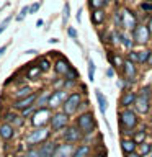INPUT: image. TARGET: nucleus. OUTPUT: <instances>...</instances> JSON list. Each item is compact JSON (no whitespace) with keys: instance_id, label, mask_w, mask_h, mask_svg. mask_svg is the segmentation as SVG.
<instances>
[{"instance_id":"f257e3e1","label":"nucleus","mask_w":152,"mask_h":157,"mask_svg":"<svg viewBox=\"0 0 152 157\" xmlns=\"http://www.w3.org/2000/svg\"><path fill=\"white\" fill-rule=\"evenodd\" d=\"M139 123H141L139 115L132 108H124V110L118 111V124H120V131L123 137H132Z\"/></svg>"},{"instance_id":"f03ea898","label":"nucleus","mask_w":152,"mask_h":157,"mask_svg":"<svg viewBox=\"0 0 152 157\" xmlns=\"http://www.w3.org/2000/svg\"><path fill=\"white\" fill-rule=\"evenodd\" d=\"M75 126L80 129V132L83 136H90L97 131V120H95V115L93 111H85V113H80L77 118H75Z\"/></svg>"},{"instance_id":"7ed1b4c3","label":"nucleus","mask_w":152,"mask_h":157,"mask_svg":"<svg viewBox=\"0 0 152 157\" xmlns=\"http://www.w3.org/2000/svg\"><path fill=\"white\" fill-rule=\"evenodd\" d=\"M52 131L49 128H34L33 131H29V134L25 137V144L28 147H39L44 144L46 141H49Z\"/></svg>"},{"instance_id":"20e7f679","label":"nucleus","mask_w":152,"mask_h":157,"mask_svg":"<svg viewBox=\"0 0 152 157\" xmlns=\"http://www.w3.org/2000/svg\"><path fill=\"white\" fill-rule=\"evenodd\" d=\"M120 10H121V31L132 33L137 25L141 23L137 15L129 7H120Z\"/></svg>"},{"instance_id":"39448f33","label":"nucleus","mask_w":152,"mask_h":157,"mask_svg":"<svg viewBox=\"0 0 152 157\" xmlns=\"http://www.w3.org/2000/svg\"><path fill=\"white\" fill-rule=\"evenodd\" d=\"M82 101H83V93L82 92H70L69 93V97H67V100L66 103L62 105V111L66 113L67 116H72V115H75V113L78 111V106L82 105Z\"/></svg>"},{"instance_id":"423d86ee","label":"nucleus","mask_w":152,"mask_h":157,"mask_svg":"<svg viewBox=\"0 0 152 157\" xmlns=\"http://www.w3.org/2000/svg\"><path fill=\"white\" fill-rule=\"evenodd\" d=\"M52 118V110L51 108H36V111L33 113V116L29 118L31 120V124L34 128H46V124H49Z\"/></svg>"},{"instance_id":"0eeeda50","label":"nucleus","mask_w":152,"mask_h":157,"mask_svg":"<svg viewBox=\"0 0 152 157\" xmlns=\"http://www.w3.org/2000/svg\"><path fill=\"white\" fill-rule=\"evenodd\" d=\"M132 36V41H134L136 46H146L147 43H150L152 39V34L149 31V28H147L146 23H139L136 26V29L131 33Z\"/></svg>"},{"instance_id":"6e6552de","label":"nucleus","mask_w":152,"mask_h":157,"mask_svg":"<svg viewBox=\"0 0 152 157\" xmlns=\"http://www.w3.org/2000/svg\"><path fill=\"white\" fill-rule=\"evenodd\" d=\"M69 123H70V116H67L62 110L61 111H54L51 121H49V129H51L52 132L64 131L69 126Z\"/></svg>"},{"instance_id":"1a4fd4ad","label":"nucleus","mask_w":152,"mask_h":157,"mask_svg":"<svg viewBox=\"0 0 152 157\" xmlns=\"http://www.w3.org/2000/svg\"><path fill=\"white\" fill-rule=\"evenodd\" d=\"M83 137H85V136L82 134L80 129H78L75 124H69L66 129L62 131V141L67 142V144H74V146H75L77 142H80L83 139Z\"/></svg>"},{"instance_id":"9d476101","label":"nucleus","mask_w":152,"mask_h":157,"mask_svg":"<svg viewBox=\"0 0 152 157\" xmlns=\"http://www.w3.org/2000/svg\"><path fill=\"white\" fill-rule=\"evenodd\" d=\"M121 74H123V78H126L127 82L136 83L137 74H139V66L132 64L131 61H127L124 57V62H123V67H121Z\"/></svg>"},{"instance_id":"9b49d317","label":"nucleus","mask_w":152,"mask_h":157,"mask_svg":"<svg viewBox=\"0 0 152 157\" xmlns=\"http://www.w3.org/2000/svg\"><path fill=\"white\" fill-rule=\"evenodd\" d=\"M69 97V92L67 90H52L51 92V97H49V103H48V108L51 110H57V108H62V105L66 103Z\"/></svg>"},{"instance_id":"f8f14e48","label":"nucleus","mask_w":152,"mask_h":157,"mask_svg":"<svg viewBox=\"0 0 152 157\" xmlns=\"http://www.w3.org/2000/svg\"><path fill=\"white\" fill-rule=\"evenodd\" d=\"M36 100H38V93L34 92V93H31V95L26 97V98L15 100L12 103V108H13V110H18V111H23V110H26V108H31V106L36 105Z\"/></svg>"},{"instance_id":"ddd939ff","label":"nucleus","mask_w":152,"mask_h":157,"mask_svg":"<svg viewBox=\"0 0 152 157\" xmlns=\"http://www.w3.org/2000/svg\"><path fill=\"white\" fill-rule=\"evenodd\" d=\"M150 106H152V100H150V98H146V97L137 95L132 110H134L137 115H147V113L150 111Z\"/></svg>"},{"instance_id":"4468645a","label":"nucleus","mask_w":152,"mask_h":157,"mask_svg":"<svg viewBox=\"0 0 152 157\" xmlns=\"http://www.w3.org/2000/svg\"><path fill=\"white\" fill-rule=\"evenodd\" d=\"M52 67H54V72H56L59 77H66V75H67V72L70 71V67H72V66H70V62H69L66 57L59 56L56 61H54Z\"/></svg>"},{"instance_id":"2eb2a0df","label":"nucleus","mask_w":152,"mask_h":157,"mask_svg":"<svg viewBox=\"0 0 152 157\" xmlns=\"http://www.w3.org/2000/svg\"><path fill=\"white\" fill-rule=\"evenodd\" d=\"M136 98H137V92L136 90H126V92H123L121 97H120V106H121V110L134 106Z\"/></svg>"},{"instance_id":"dca6fc26","label":"nucleus","mask_w":152,"mask_h":157,"mask_svg":"<svg viewBox=\"0 0 152 157\" xmlns=\"http://www.w3.org/2000/svg\"><path fill=\"white\" fill-rule=\"evenodd\" d=\"M120 147H121L123 154L127 155V154H132V152H137V147H139V146L134 142V139H132V137H121Z\"/></svg>"},{"instance_id":"f3484780","label":"nucleus","mask_w":152,"mask_h":157,"mask_svg":"<svg viewBox=\"0 0 152 157\" xmlns=\"http://www.w3.org/2000/svg\"><path fill=\"white\" fill-rule=\"evenodd\" d=\"M106 59H108V62H110V66H111L113 69H116V71H121L123 62H124V57H123L120 52H116V51H108Z\"/></svg>"},{"instance_id":"a211bd4d","label":"nucleus","mask_w":152,"mask_h":157,"mask_svg":"<svg viewBox=\"0 0 152 157\" xmlns=\"http://www.w3.org/2000/svg\"><path fill=\"white\" fill-rule=\"evenodd\" d=\"M3 120H5V123L12 124L15 129H17V128H21L23 123H25L23 116H21V115H17L15 111H7V113L3 115Z\"/></svg>"},{"instance_id":"6ab92c4d","label":"nucleus","mask_w":152,"mask_h":157,"mask_svg":"<svg viewBox=\"0 0 152 157\" xmlns=\"http://www.w3.org/2000/svg\"><path fill=\"white\" fill-rule=\"evenodd\" d=\"M57 142L56 141H46L44 144L39 146V152H41V157H54L57 151Z\"/></svg>"},{"instance_id":"aec40b11","label":"nucleus","mask_w":152,"mask_h":157,"mask_svg":"<svg viewBox=\"0 0 152 157\" xmlns=\"http://www.w3.org/2000/svg\"><path fill=\"white\" fill-rule=\"evenodd\" d=\"M74 151H75V146L64 142V144L57 146V151L54 154V157H74Z\"/></svg>"},{"instance_id":"412c9836","label":"nucleus","mask_w":152,"mask_h":157,"mask_svg":"<svg viewBox=\"0 0 152 157\" xmlns=\"http://www.w3.org/2000/svg\"><path fill=\"white\" fill-rule=\"evenodd\" d=\"M120 46H123L127 52L134 49L136 44H134V41H132L131 33H126V31H121V29H120Z\"/></svg>"},{"instance_id":"4be33fe9","label":"nucleus","mask_w":152,"mask_h":157,"mask_svg":"<svg viewBox=\"0 0 152 157\" xmlns=\"http://www.w3.org/2000/svg\"><path fill=\"white\" fill-rule=\"evenodd\" d=\"M15 128L12 124H8V123H2L0 124V137H2L3 141H10V139H13L15 137Z\"/></svg>"},{"instance_id":"5701e85b","label":"nucleus","mask_w":152,"mask_h":157,"mask_svg":"<svg viewBox=\"0 0 152 157\" xmlns=\"http://www.w3.org/2000/svg\"><path fill=\"white\" fill-rule=\"evenodd\" d=\"M90 20L95 26H101V25H105V21H106V12L105 10H93L90 13Z\"/></svg>"},{"instance_id":"b1692460","label":"nucleus","mask_w":152,"mask_h":157,"mask_svg":"<svg viewBox=\"0 0 152 157\" xmlns=\"http://www.w3.org/2000/svg\"><path fill=\"white\" fill-rule=\"evenodd\" d=\"M95 97H97V103H98V110H100V113L103 116L106 115V110H108V98L103 95L101 90H95Z\"/></svg>"},{"instance_id":"393cba45","label":"nucleus","mask_w":152,"mask_h":157,"mask_svg":"<svg viewBox=\"0 0 152 157\" xmlns=\"http://www.w3.org/2000/svg\"><path fill=\"white\" fill-rule=\"evenodd\" d=\"M90 155H92L90 144H78V146H75L74 157H90Z\"/></svg>"},{"instance_id":"a878e982","label":"nucleus","mask_w":152,"mask_h":157,"mask_svg":"<svg viewBox=\"0 0 152 157\" xmlns=\"http://www.w3.org/2000/svg\"><path fill=\"white\" fill-rule=\"evenodd\" d=\"M31 93H34L31 87L23 85V87H20V88H17V90H15L13 97H15V100H21V98H26V97H29Z\"/></svg>"},{"instance_id":"bb28decb","label":"nucleus","mask_w":152,"mask_h":157,"mask_svg":"<svg viewBox=\"0 0 152 157\" xmlns=\"http://www.w3.org/2000/svg\"><path fill=\"white\" fill-rule=\"evenodd\" d=\"M49 97H51V92L43 90L41 93H38V100H36V108H46L49 103Z\"/></svg>"},{"instance_id":"cd10ccee","label":"nucleus","mask_w":152,"mask_h":157,"mask_svg":"<svg viewBox=\"0 0 152 157\" xmlns=\"http://www.w3.org/2000/svg\"><path fill=\"white\" fill-rule=\"evenodd\" d=\"M146 137H147V131L146 128H141V129H137L134 134H132V139H134V142L137 146L142 144V142H146Z\"/></svg>"},{"instance_id":"c85d7f7f","label":"nucleus","mask_w":152,"mask_h":157,"mask_svg":"<svg viewBox=\"0 0 152 157\" xmlns=\"http://www.w3.org/2000/svg\"><path fill=\"white\" fill-rule=\"evenodd\" d=\"M106 0H88V8L92 10H105V7H106Z\"/></svg>"},{"instance_id":"c756f323","label":"nucleus","mask_w":152,"mask_h":157,"mask_svg":"<svg viewBox=\"0 0 152 157\" xmlns=\"http://www.w3.org/2000/svg\"><path fill=\"white\" fill-rule=\"evenodd\" d=\"M41 69H39V66H38V64H36V66H31V67H29L28 69V72H26V77L29 78V80H36V78L39 77V75H41Z\"/></svg>"},{"instance_id":"7c9ffc66","label":"nucleus","mask_w":152,"mask_h":157,"mask_svg":"<svg viewBox=\"0 0 152 157\" xmlns=\"http://www.w3.org/2000/svg\"><path fill=\"white\" fill-rule=\"evenodd\" d=\"M137 152L142 155V157H147L152 152V142H142V144H139V147H137Z\"/></svg>"},{"instance_id":"2f4dec72","label":"nucleus","mask_w":152,"mask_h":157,"mask_svg":"<svg viewBox=\"0 0 152 157\" xmlns=\"http://www.w3.org/2000/svg\"><path fill=\"white\" fill-rule=\"evenodd\" d=\"M113 25H115V29H121V10L118 5L113 10Z\"/></svg>"},{"instance_id":"473e14b6","label":"nucleus","mask_w":152,"mask_h":157,"mask_svg":"<svg viewBox=\"0 0 152 157\" xmlns=\"http://www.w3.org/2000/svg\"><path fill=\"white\" fill-rule=\"evenodd\" d=\"M38 66H39V69H41V72H48V71H51V66H52V62L49 61L48 57H39V61H38Z\"/></svg>"},{"instance_id":"72a5a7b5","label":"nucleus","mask_w":152,"mask_h":157,"mask_svg":"<svg viewBox=\"0 0 152 157\" xmlns=\"http://www.w3.org/2000/svg\"><path fill=\"white\" fill-rule=\"evenodd\" d=\"M137 95L150 98V100H152V85H142L139 90H137Z\"/></svg>"},{"instance_id":"f704fd0d","label":"nucleus","mask_w":152,"mask_h":157,"mask_svg":"<svg viewBox=\"0 0 152 157\" xmlns=\"http://www.w3.org/2000/svg\"><path fill=\"white\" fill-rule=\"evenodd\" d=\"M127 61H131L132 64H136V66H139V51H129V52H126V56H124Z\"/></svg>"},{"instance_id":"c9c22d12","label":"nucleus","mask_w":152,"mask_h":157,"mask_svg":"<svg viewBox=\"0 0 152 157\" xmlns=\"http://www.w3.org/2000/svg\"><path fill=\"white\" fill-rule=\"evenodd\" d=\"M95 71H97V66L92 59H88V80L93 82L95 80Z\"/></svg>"},{"instance_id":"e433bc0d","label":"nucleus","mask_w":152,"mask_h":157,"mask_svg":"<svg viewBox=\"0 0 152 157\" xmlns=\"http://www.w3.org/2000/svg\"><path fill=\"white\" fill-rule=\"evenodd\" d=\"M149 52H150V49H141V51H139V66H144V64H147Z\"/></svg>"},{"instance_id":"4c0bfd02","label":"nucleus","mask_w":152,"mask_h":157,"mask_svg":"<svg viewBox=\"0 0 152 157\" xmlns=\"http://www.w3.org/2000/svg\"><path fill=\"white\" fill-rule=\"evenodd\" d=\"M66 80H72V82H77L78 80V72H77V69H74V67H70V71L67 72V75L64 77Z\"/></svg>"},{"instance_id":"58836bf2","label":"nucleus","mask_w":152,"mask_h":157,"mask_svg":"<svg viewBox=\"0 0 152 157\" xmlns=\"http://www.w3.org/2000/svg\"><path fill=\"white\" fill-rule=\"evenodd\" d=\"M69 17H70V5H69V2H66V3H64V12H62V21H64V25L69 21Z\"/></svg>"},{"instance_id":"ea45409f","label":"nucleus","mask_w":152,"mask_h":157,"mask_svg":"<svg viewBox=\"0 0 152 157\" xmlns=\"http://www.w3.org/2000/svg\"><path fill=\"white\" fill-rule=\"evenodd\" d=\"M139 10H141L142 13H149V15H152V3L141 2V3H139Z\"/></svg>"},{"instance_id":"a19ab883","label":"nucleus","mask_w":152,"mask_h":157,"mask_svg":"<svg viewBox=\"0 0 152 157\" xmlns=\"http://www.w3.org/2000/svg\"><path fill=\"white\" fill-rule=\"evenodd\" d=\"M25 157H41V152H39V147H29L26 151Z\"/></svg>"},{"instance_id":"79ce46f5","label":"nucleus","mask_w":152,"mask_h":157,"mask_svg":"<svg viewBox=\"0 0 152 157\" xmlns=\"http://www.w3.org/2000/svg\"><path fill=\"white\" fill-rule=\"evenodd\" d=\"M34 111H36V106H31V108H26V110H23V111H21L23 120H26V118H31Z\"/></svg>"},{"instance_id":"37998d69","label":"nucleus","mask_w":152,"mask_h":157,"mask_svg":"<svg viewBox=\"0 0 152 157\" xmlns=\"http://www.w3.org/2000/svg\"><path fill=\"white\" fill-rule=\"evenodd\" d=\"M12 18H13V15H8V17L5 18L2 23H0V34H2V33L5 31V29H7V25H8L10 21H12Z\"/></svg>"},{"instance_id":"c03bdc74","label":"nucleus","mask_w":152,"mask_h":157,"mask_svg":"<svg viewBox=\"0 0 152 157\" xmlns=\"http://www.w3.org/2000/svg\"><path fill=\"white\" fill-rule=\"evenodd\" d=\"M26 15H29V7L26 5V7H23L21 10H20V15L17 17V21H21V20L26 17Z\"/></svg>"},{"instance_id":"a18cd8bd","label":"nucleus","mask_w":152,"mask_h":157,"mask_svg":"<svg viewBox=\"0 0 152 157\" xmlns=\"http://www.w3.org/2000/svg\"><path fill=\"white\" fill-rule=\"evenodd\" d=\"M67 34H69V36H70L72 39H75V41H77L78 34H77V29L74 28V26H69V28H67Z\"/></svg>"},{"instance_id":"49530a36","label":"nucleus","mask_w":152,"mask_h":157,"mask_svg":"<svg viewBox=\"0 0 152 157\" xmlns=\"http://www.w3.org/2000/svg\"><path fill=\"white\" fill-rule=\"evenodd\" d=\"M39 8H41V2H34L33 5H29V15L36 13V12H38Z\"/></svg>"},{"instance_id":"de8ad7c7","label":"nucleus","mask_w":152,"mask_h":157,"mask_svg":"<svg viewBox=\"0 0 152 157\" xmlns=\"http://www.w3.org/2000/svg\"><path fill=\"white\" fill-rule=\"evenodd\" d=\"M85 111H90V110H88V101L85 100V101H82V105L80 106H78V115H80V113H85Z\"/></svg>"},{"instance_id":"09e8293b","label":"nucleus","mask_w":152,"mask_h":157,"mask_svg":"<svg viewBox=\"0 0 152 157\" xmlns=\"http://www.w3.org/2000/svg\"><path fill=\"white\" fill-rule=\"evenodd\" d=\"M115 75H116V69H113L111 66L106 69V77L108 78H115Z\"/></svg>"},{"instance_id":"8fccbe9b","label":"nucleus","mask_w":152,"mask_h":157,"mask_svg":"<svg viewBox=\"0 0 152 157\" xmlns=\"http://www.w3.org/2000/svg\"><path fill=\"white\" fill-rule=\"evenodd\" d=\"M147 28H149V31H150V34H152V15H150V17H149V20H147Z\"/></svg>"},{"instance_id":"3c124183","label":"nucleus","mask_w":152,"mask_h":157,"mask_svg":"<svg viewBox=\"0 0 152 157\" xmlns=\"http://www.w3.org/2000/svg\"><path fill=\"white\" fill-rule=\"evenodd\" d=\"M7 49H8V44H3V46H0V57L3 56V52L7 51Z\"/></svg>"},{"instance_id":"603ef678","label":"nucleus","mask_w":152,"mask_h":157,"mask_svg":"<svg viewBox=\"0 0 152 157\" xmlns=\"http://www.w3.org/2000/svg\"><path fill=\"white\" fill-rule=\"evenodd\" d=\"M75 18H77V21H78V23L82 21V8H78V12H77V15H75Z\"/></svg>"},{"instance_id":"864d4df0","label":"nucleus","mask_w":152,"mask_h":157,"mask_svg":"<svg viewBox=\"0 0 152 157\" xmlns=\"http://www.w3.org/2000/svg\"><path fill=\"white\" fill-rule=\"evenodd\" d=\"M147 66L152 67V48H150V52H149V59H147Z\"/></svg>"},{"instance_id":"5fc2aeb1","label":"nucleus","mask_w":152,"mask_h":157,"mask_svg":"<svg viewBox=\"0 0 152 157\" xmlns=\"http://www.w3.org/2000/svg\"><path fill=\"white\" fill-rule=\"evenodd\" d=\"M124 157H142L139 152H132V154H127V155H124Z\"/></svg>"},{"instance_id":"6e6d98bb","label":"nucleus","mask_w":152,"mask_h":157,"mask_svg":"<svg viewBox=\"0 0 152 157\" xmlns=\"http://www.w3.org/2000/svg\"><path fill=\"white\" fill-rule=\"evenodd\" d=\"M90 157H106V154L105 152H101V154H92Z\"/></svg>"},{"instance_id":"4d7b16f0","label":"nucleus","mask_w":152,"mask_h":157,"mask_svg":"<svg viewBox=\"0 0 152 157\" xmlns=\"http://www.w3.org/2000/svg\"><path fill=\"white\" fill-rule=\"evenodd\" d=\"M43 25H44V21H43V20H38V21H36V26H38V28H41Z\"/></svg>"},{"instance_id":"13d9d810","label":"nucleus","mask_w":152,"mask_h":157,"mask_svg":"<svg viewBox=\"0 0 152 157\" xmlns=\"http://www.w3.org/2000/svg\"><path fill=\"white\" fill-rule=\"evenodd\" d=\"M38 51H36V49H28V51H26V54H36Z\"/></svg>"},{"instance_id":"bf43d9fd","label":"nucleus","mask_w":152,"mask_h":157,"mask_svg":"<svg viewBox=\"0 0 152 157\" xmlns=\"http://www.w3.org/2000/svg\"><path fill=\"white\" fill-rule=\"evenodd\" d=\"M142 2H147V3H152V0H142Z\"/></svg>"},{"instance_id":"052dcab7","label":"nucleus","mask_w":152,"mask_h":157,"mask_svg":"<svg viewBox=\"0 0 152 157\" xmlns=\"http://www.w3.org/2000/svg\"><path fill=\"white\" fill-rule=\"evenodd\" d=\"M111 2H113V0H106V3H108V5H110Z\"/></svg>"},{"instance_id":"680f3d73","label":"nucleus","mask_w":152,"mask_h":157,"mask_svg":"<svg viewBox=\"0 0 152 157\" xmlns=\"http://www.w3.org/2000/svg\"><path fill=\"white\" fill-rule=\"evenodd\" d=\"M13 157H25V155H13Z\"/></svg>"},{"instance_id":"e2e57ef3","label":"nucleus","mask_w":152,"mask_h":157,"mask_svg":"<svg viewBox=\"0 0 152 157\" xmlns=\"http://www.w3.org/2000/svg\"><path fill=\"white\" fill-rule=\"evenodd\" d=\"M147 157H152V152H150V154H149V155H147Z\"/></svg>"},{"instance_id":"0e129e2a","label":"nucleus","mask_w":152,"mask_h":157,"mask_svg":"<svg viewBox=\"0 0 152 157\" xmlns=\"http://www.w3.org/2000/svg\"><path fill=\"white\" fill-rule=\"evenodd\" d=\"M150 46H152V39H150Z\"/></svg>"},{"instance_id":"69168bd1","label":"nucleus","mask_w":152,"mask_h":157,"mask_svg":"<svg viewBox=\"0 0 152 157\" xmlns=\"http://www.w3.org/2000/svg\"><path fill=\"white\" fill-rule=\"evenodd\" d=\"M141 2H142V0H141Z\"/></svg>"}]
</instances>
